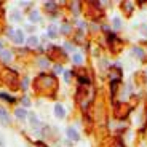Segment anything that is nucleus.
I'll return each mask as SVG.
<instances>
[{"label":"nucleus","instance_id":"nucleus-20","mask_svg":"<svg viewBox=\"0 0 147 147\" xmlns=\"http://www.w3.org/2000/svg\"><path fill=\"white\" fill-rule=\"evenodd\" d=\"M114 24H115V27H120V19L115 18V19H114Z\"/></svg>","mask_w":147,"mask_h":147},{"label":"nucleus","instance_id":"nucleus-18","mask_svg":"<svg viewBox=\"0 0 147 147\" xmlns=\"http://www.w3.org/2000/svg\"><path fill=\"white\" fill-rule=\"evenodd\" d=\"M123 5H125L126 11H131V3H129V2H126V3H123Z\"/></svg>","mask_w":147,"mask_h":147},{"label":"nucleus","instance_id":"nucleus-17","mask_svg":"<svg viewBox=\"0 0 147 147\" xmlns=\"http://www.w3.org/2000/svg\"><path fill=\"white\" fill-rule=\"evenodd\" d=\"M69 29H70L69 24H64V26H63V32H64V34H69Z\"/></svg>","mask_w":147,"mask_h":147},{"label":"nucleus","instance_id":"nucleus-1","mask_svg":"<svg viewBox=\"0 0 147 147\" xmlns=\"http://www.w3.org/2000/svg\"><path fill=\"white\" fill-rule=\"evenodd\" d=\"M0 120H2V123H10V115H8V112L3 109V107H0Z\"/></svg>","mask_w":147,"mask_h":147},{"label":"nucleus","instance_id":"nucleus-7","mask_svg":"<svg viewBox=\"0 0 147 147\" xmlns=\"http://www.w3.org/2000/svg\"><path fill=\"white\" fill-rule=\"evenodd\" d=\"M45 8L50 10V11H55L56 8H58V5H56L55 2H47V3H45Z\"/></svg>","mask_w":147,"mask_h":147},{"label":"nucleus","instance_id":"nucleus-23","mask_svg":"<svg viewBox=\"0 0 147 147\" xmlns=\"http://www.w3.org/2000/svg\"><path fill=\"white\" fill-rule=\"evenodd\" d=\"M0 51H2V42H0Z\"/></svg>","mask_w":147,"mask_h":147},{"label":"nucleus","instance_id":"nucleus-10","mask_svg":"<svg viewBox=\"0 0 147 147\" xmlns=\"http://www.w3.org/2000/svg\"><path fill=\"white\" fill-rule=\"evenodd\" d=\"M38 13H37V11H34V13H30V21H34V22H37L38 21Z\"/></svg>","mask_w":147,"mask_h":147},{"label":"nucleus","instance_id":"nucleus-4","mask_svg":"<svg viewBox=\"0 0 147 147\" xmlns=\"http://www.w3.org/2000/svg\"><path fill=\"white\" fill-rule=\"evenodd\" d=\"M67 136H69V139H72V141H78V139H80L78 133L75 131L74 128H69V129H67Z\"/></svg>","mask_w":147,"mask_h":147},{"label":"nucleus","instance_id":"nucleus-5","mask_svg":"<svg viewBox=\"0 0 147 147\" xmlns=\"http://www.w3.org/2000/svg\"><path fill=\"white\" fill-rule=\"evenodd\" d=\"M13 38H15V42H16L18 45L24 42V35H22V32H21V30H16V34H15V37H13Z\"/></svg>","mask_w":147,"mask_h":147},{"label":"nucleus","instance_id":"nucleus-3","mask_svg":"<svg viewBox=\"0 0 147 147\" xmlns=\"http://www.w3.org/2000/svg\"><path fill=\"white\" fill-rule=\"evenodd\" d=\"M0 59L5 61V63H10L11 61V51H8V50H2V51H0Z\"/></svg>","mask_w":147,"mask_h":147},{"label":"nucleus","instance_id":"nucleus-11","mask_svg":"<svg viewBox=\"0 0 147 147\" xmlns=\"http://www.w3.org/2000/svg\"><path fill=\"white\" fill-rule=\"evenodd\" d=\"M37 42H38V40H37V37H30L29 40H27V43H29L30 47H35V45H37Z\"/></svg>","mask_w":147,"mask_h":147},{"label":"nucleus","instance_id":"nucleus-14","mask_svg":"<svg viewBox=\"0 0 147 147\" xmlns=\"http://www.w3.org/2000/svg\"><path fill=\"white\" fill-rule=\"evenodd\" d=\"M30 123H34V125H38V120H37V117L34 114H30Z\"/></svg>","mask_w":147,"mask_h":147},{"label":"nucleus","instance_id":"nucleus-6","mask_svg":"<svg viewBox=\"0 0 147 147\" xmlns=\"http://www.w3.org/2000/svg\"><path fill=\"white\" fill-rule=\"evenodd\" d=\"M15 114H16V117H18V118H24V117H26V110L21 109V107H18V109L15 110Z\"/></svg>","mask_w":147,"mask_h":147},{"label":"nucleus","instance_id":"nucleus-15","mask_svg":"<svg viewBox=\"0 0 147 147\" xmlns=\"http://www.w3.org/2000/svg\"><path fill=\"white\" fill-rule=\"evenodd\" d=\"M55 72L56 74H61V72H63V67L59 66V64H56V66H55Z\"/></svg>","mask_w":147,"mask_h":147},{"label":"nucleus","instance_id":"nucleus-9","mask_svg":"<svg viewBox=\"0 0 147 147\" xmlns=\"http://www.w3.org/2000/svg\"><path fill=\"white\" fill-rule=\"evenodd\" d=\"M133 53H134V55H138V58H142L144 56V53H142V50H141V48H134V50H133Z\"/></svg>","mask_w":147,"mask_h":147},{"label":"nucleus","instance_id":"nucleus-12","mask_svg":"<svg viewBox=\"0 0 147 147\" xmlns=\"http://www.w3.org/2000/svg\"><path fill=\"white\" fill-rule=\"evenodd\" d=\"M78 82H80L82 85H88L90 83V78L88 77H80V78H78Z\"/></svg>","mask_w":147,"mask_h":147},{"label":"nucleus","instance_id":"nucleus-21","mask_svg":"<svg viewBox=\"0 0 147 147\" xmlns=\"http://www.w3.org/2000/svg\"><path fill=\"white\" fill-rule=\"evenodd\" d=\"M22 102L26 104V106H29V99H27V98H24V99H22Z\"/></svg>","mask_w":147,"mask_h":147},{"label":"nucleus","instance_id":"nucleus-8","mask_svg":"<svg viewBox=\"0 0 147 147\" xmlns=\"http://www.w3.org/2000/svg\"><path fill=\"white\" fill-rule=\"evenodd\" d=\"M0 98H2V99H5V101H10V102H15V98H11V96L5 94V93H0Z\"/></svg>","mask_w":147,"mask_h":147},{"label":"nucleus","instance_id":"nucleus-22","mask_svg":"<svg viewBox=\"0 0 147 147\" xmlns=\"http://www.w3.org/2000/svg\"><path fill=\"white\" fill-rule=\"evenodd\" d=\"M117 147H121V144H120V142H118V144H117Z\"/></svg>","mask_w":147,"mask_h":147},{"label":"nucleus","instance_id":"nucleus-2","mask_svg":"<svg viewBox=\"0 0 147 147\" xmlns=\"http://www.w3.org/2000/svg\"><path fill=\"white\" fill-rule=\"evenodd\" d=\"M55 115L58 118H63L64 115H66V110H64V107L61 106V104H56L55 106Z\"/></svg>","mask_w":147,"mask_h":147},{"label":"nucleus","instance_id":"nucleus-19","mask_svg":"<svg viewBox=\"0 0 147 147\" xmlns=\"http://www.w3.org/2000/svg\"><path fill=\"white\" fill-rule=\"evenodd\" d=\"M64 77H66V80L69 82V80H70V77H72V74H70V72H66V74H64Z\"/></svg>","mask_w":147,"mask_h":147},{"label":"nucleus","instance_id":"nucleus-13","mask_svg":"<svg viewBox=\"0 0 147 147\" xmlns=\"http://www.w3.org/2000/svg\"><path fill=\"white\" fill-rule=\"evenodd\" d=\"M72 59H74V63H77V64L82 63V56H80V55H74Z\"/></svg>","mask_w":147,"mask_h":147},{"label":"nucleus","instance_id":"nucleus-16","mask_svg":"<svg viewBox=\"0 0 147 147\" xmlns=\"http://www.w3.org/2000/svg\"><path fill=\"white\" fill-rule=\"evenodd\" d=\"M48 64H50V63H48V59H40V66L42 67H47Z\"/></svg>","mask_w":147,"mask_h":147}]
</instances>
